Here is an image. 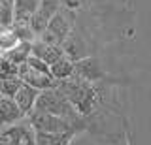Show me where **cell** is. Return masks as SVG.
Segmentation results:
<instances>
[{
  "instance_id": "17",
  "label": "cell",
  "mask_w": 151,
  "mask_h": 145,
  "mask_svg": "<svg viewBox=\"0 0 151 145\" xmlns=\"http://www.w3.org/2000/svg\"><path fill=\"white\" fill-rule=\"evenodd\" d=\"M0 98H2V92H0Z\"/></svg>"
},
{
  "instance_id": "5",
  "label": "cell",
  "mask_w": 151,
  "mask_h": 145,
  "mask_svg": "<svg viewBox=\"0 0 151 145\" xmlns=\"http://www.w3.org/2000/svg\"><path fill=\"white\" fill-rule=\"evenodd\" d=\"M74 74L81 79H87V81H102V79H108V72L104 68V64L94 55L74 60Z\"/></svg>"
},
{
  "instance_id": "16",
  "label": "cell",
  "mask_w": 151,
  "mask_h": 145,
  "mask_svg": "<svg viewBox=\"0 0 151 145\" xmlns=\"http://www.w3.org/2000/svg\"><path fill=\"white\" fill-rule=\"evenodd\" d=\"M0 62H2V55H0Z\"/></svg>"
},
{
  "instance_id": "11",
  "label": "cell",
  "mask_w": 151,
  "mask_h": 145,
  "mask_svg": "<svg viewBox=\"0 0 151 145\" xmlns=\"http://www.w3.org/2000/svg\"><path fill=\"white\" fill-rule=\"evenodd\" d=\"M36 132L34 145H70L76 134H53V132Z\"/></svg>"
},
{
  "instance_id": "15",
  "label": "cell",
  "mask_w": 151,
  "mask_h": 145,
  "mask_svg": "<svg viewBox=\"0 0 151 145\" xmlns=\"http://www.w3.org/2000/svg\"><path fill=\"white\" fill-rule=\"evenodd\" d=\"M13 23V0H0V29H9Z\"/></svg>"
},
{
  "instance_id": "3",
  "label": "cell",
  "mask_w": 151,
  "mask_h": 145,
  "mask_svg": "<svg viewBox=\"0 0 151 145\" xmlns=\"http://www.w3.org/2000/svg\"><path fill=\"white\" fill-rule=\"evenodd\" d=\"M27 119L30 121V124L34 126V130L38 132H53V134H81L83 132V124L68 121L64 117L59 115H51L44 113V111H36L32 109L27 115Z\"/></svg>"
},
{
  "instance_id": "9",
  "label": "cell",
  "mask_w": 151,
  "mask_h": 145,
  "mask_svg": "<svg viewBox=\"0 0 151 145\" xmlns=\"http://www.w3.org/2000/svg\"><path fill=\"white\" fill-rule=\"evenodd\" d=\"M21 111L19 107L15 106V102L8 96H2L0 98V126H8V124H13L17 123L19 119H23Z\"/></svg>"
},
{
  "instance_id": "14",
  "label": "cell",
  "mask_w": 151,
  "mask_h": 145,
  "mask_svg": "<svg viewBox=\"0 0 151 145\" xmlns=\"http://www.w3.org/2000/svg\"><path fill=\"white\" fill-rule=\"evenodd\" d=\"M19 44V38L13 34L12 29H0V55L12 51Z\"/></svg>"
},
{
  "instance_id": "12",
  "label": "cell",
  "mask_w": 151,
  "mask_h": 145,
  "mask_svg": "<svg viewBox=\"0 0 151 145\" xmlns=\"http://www.w3.org/2000/svg\"><path fill=\"white\" fill-rule=\"evenodd\" d=\"M28 57H30V44H28V41H19L12 51H8V53L2 55L4 60H8V62H12V64H17V66L23 64Z\"/></svg>"
},
{
  "instance_id": "6",
  "label": "cell",
  "mask_w": 151,
  "mask_h": 145,
  "mask_svg": "<svg viewBox=\"0 0 151 145\" xmlns=\"http://www.w3.org/2000/svg\"><path fill=\"white\" fill-rule=\"evenodd\" d=\"M30 55H34L36 59L44 60L47 66H49V64H53L55 60H59L60 57H64V49L60 47V45L47 44V41L36 38L30 44Z\"/></svg>"
},
{
  "instance_id": "13",
  "label": "cell",
  "mask_w": 151,
  "mask_h": 145,
  "mask_svg": "<svg viewBox=\"0 0 151 145\" xmlns=\"http://www.w3.org/2000/svg\"><path fill=\"white\" fill-rule=\"evenodd\" d=\"M21 85H23V81H21L19 76H4V77H0V92H2V96L13 98V94L17 92V89Z\"/></svg>"
},
{
  "instance_id": "4",
  "label": "cell",
  "mask_w": 151,
  "mask_h": 145,
  "mask_svg": "<svg viewBox=\"0 0 151 145\" xmlns=\"http://www.w3.org/2000/svg\"><path fill=\"white\" fill-rule=\"evenodd\" d=\"M34 126L27 117L0 128V145H34Z\"/></svg>"
},
{
  "instance_id": "10",
  "label": "cell",
  "mask_w": 151,
  "mask_h": 145,
  "mask_svg": "<svg viewBox=\"0 0 151 145\" xmlns=\"http://www.w3.org/2000/svg\"><path fill=\"white\" fill-rule=\"evenodd\" d=\"M49 72H51V76H53V79L57 83L63 81V79L72 77L74 76V60L64 55L59 60H55L53 64H49Z\"/></svg>"
},
{
  "instance_id": "2",
  "label": "cell",
  "mask_w": 151,
  "mask_h": 145,
  "mask_svg": "<svg viewBox=\"0 0 151 145\" xmlns=\"http://www.w3.org/2000/svg\"><path fill=\"white\" fill-rule=\"evenodd\" d=\"M17 76L21 77L23 83H27V85L38 89V91L57 87V81L53 79V76H51L49 66H47L44 60L36 59L34 55H30L23 64H19Z\"/></svg>"
},
{
  "instance_id": "7",
  "label": "cell",
  "mask_w": 151,
  "mask_h": 145,
  "mask_svg": "<svg viewBox=\"0 0 151 145\" xmlns=\"http://www.w3.org/2000/svg\"><path fill=\"white\" fill-rule=\"evenodd\" d=\"M38 89L34 87H30V85H27V83H23L21 87L17 89V92L13 94L12 100L15 102V106L19 107V111H21L23 115H28L32 109H34V104H36V98H38Z\"/></svg>"
},
{
  "instance_id": "8",
  "label": "cell",
  "mask_w": 151,
  "mask_h": 145,
  "mask_svg": "<svg viewBox=\"0 0 151 145\" xmlns=\"http://www.w3.org/2000/svg\"><path fill=\"white\" fill-rule=\"evenodd\" d=\"M42 0H13V23H28Z\"/></svg>"
},
{
  "instance_id": "1",
  "label": "cell",
  "mask_w": 151,
  "mask_h": 145,
  "mask_svg": "<svg viewBox=\"0 0 151 145\" xmlns=\"http://www.w3.org/2000/svg\"><path fill=\"white\" fill-rule=\"evenodd\" d=\"M34 109L44 111V113H51V115H59V117H64V119H68V121L83 124V117L76 111V107L66 100V96L57 87L44 89V91L38 92Z\"/></svg>"
}]
</instances>
